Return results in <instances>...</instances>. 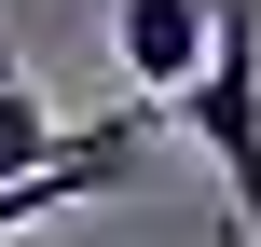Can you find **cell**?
<instances>
[{
  "label": "cell",
  "instance_id": "obj_3",
  "mask_svg": "<svg viewBox=\"0 0 261 247\" xmlns=\"http://www.w3.org/2000/svg\"><path fill=\"white\" fill-rule=\"evenodd\" d=\"M28 165H55V110L28 96V69L0 83V179H28Z\"/></svg>",
  "mask_w": 261,
  "mask_h": 247
},
{
  "label": "cell",
  "instance_id": "obj_2",
  "mask_svg": "<svg viewBox=\"0 0 261 247\" xmlns=\"http://www.w3.org/2000/svg\"><path fill=\"white\" fill-rule=\"evenodd\" d=\"M206 41H220L206 0H124V14H110V55H124L138 96H179V83L206 69Z\"/></svg>",
  "mask_w": 261,
  "mask_h": 247
},
{
  "label": "cell",
  "instance_id": "obj_1",
  "mask_svg": "<svg viewBox=\"0 0 261 247\" xmlns=\"http://www.w3.org/2000/svg\"><path fill=\"white\" fill-rule=\"evenodd\" d=\"M193 138H206V165L234 179V220L261 247V0H220V41H206V69L165 96Z\"/></svg>",
  "mask_w": 261,
  "mask_h": 247
},
{
  "label": "cell",
  "instance_id": "obj_4",
  "mask_svg": "<svg viewBox=\"0 0 261 247\" xmlns=\"http://www.w3.org/2000/svg\"><path fill=\"white\" fill-rule=\"evenodd\" d=\"M14 69H28V55H14V28H0V83H14Z\"/></svg>",
  "mask_w": 261,
  "mask_h": 247
}]
</instances>
